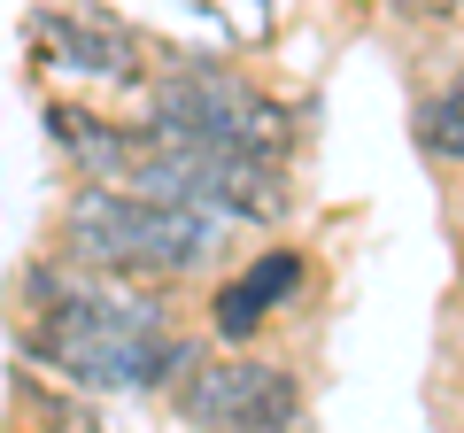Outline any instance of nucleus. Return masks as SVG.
I'll use <instances>...</instances> for the list:
<instances>
[{
    "label": "nucleus",
    "instance_id": "obj_1",
    "mask_svg": "<svg viewBox=\"0 0 464 433\" xmlns=\"http://www.w3.org/2000/svg\"><path fill=\"white\" fill-rule=\"evenodd\" d=\"M232 240H240V225L217 209H163V201H140L132 186H93V178H70L47 216V248L70 255L78 271L170 286V294L209 286L225 271Z\"/></svg>",
    "mask_w": 464,
    "mask_h": 433
},
{
    "label": "nucleus",
    "instance_id": "obj_2",
    "mask_svg": "<svg viewBox=\"0 0 464 433\" xmlns=\"http://www.w3.org/2000/svg\"><path fill=\"white\" fill-rule=\"evenodd\" d=\"M24 54H32L39 93H148L155 85V47L140 24H124L101 0H39L24 16Z\"/></svg>",
    "mask_w": 464,
    "mask_h": 433
},
{
    "label": "nucleus",
    "instance_id": "obj_3",
    "mask_svg": "<svg viewBox=\"0 0 464 433\" xmlns=\"http://www.w3.org/2000/svg\"><path fill=\"white\" fill-rule=\"evenodd\" d=\"M163 410L179 433H317L310 371L279 349H209Z\"/></svg>",
    "mask_w": 464,
    "mask_h": 433
},
{
    "label": "nucleus",
    "instance_id": "obj_4",
    "mask_svg": "<svg viewBox=\"0 0 464 433\" xmlns=\"http://www.w3.org/2000/svg\"><path fill=\"white\" fill-rule=\"evenodd\" d=\"M310 302H317V255L295 233H271L248 264L217 271L201 286V333H209V349H264L279 317L310 310Z\"/></svg>",
    "mask_w": 464,
    "mask_h": 433
},
{
    "label": "nucleus",
    "instance_id": "obj_5",
    "mask_svg": "<svg viewBox=\"0 0 464 433\" xmlns=\"http://www.w3.org/2000/svg\"><path fill=\"white\" fill-rule=\"evenodd\" d=\"M39 132H47L63 178H93V186H124L140 170V155L155 148V132L140 117H116L93 93H39Z\"/></svg>",
    "mask_w": 464,
    "mask_h": 433
},
{
    "label": "nucleus",
    "instance_id": "obj_6",
    "mask_svg": "<svg viewBox=\"0 0 464 433\" xmlns=\"http://www.w3.org/2000/svg\"><path fill=\"white\" fill-rule=\"evenodd\" d=\"M411 148L433 178H464V63H449L411 101Z\"/></svg>",
    "mask_w": 464,
    "mask_h": 433
},
{
    "label": "nucleus",
    "instance_id": "obj_7",
    "mask_svg": "<svg viewBox=\"0 0 464 433\" xmlns=\"http://www.w3.org/2000/svg\"><path fill=\"white\" fill-rule=\"evenodd\" d=\"M8 402H16V418L32 433H109V410H101L93 395H78V387L47 380V371L16 364V356H8Z\"/></svg>",
    "mask_w": 464,
    "mask_h": 433
},
{
    "label": "nucleus",
    "instance_id": "obj_8",
    "mask_svg": "<svg viewBox=\"0 0 464 433\" xmlns=\"http://www.w3.org/2000/svg\"><path fill=\"white\" fill-rule=\"evenodd\" d=\"M402 16H433V24H464V0H402Z\"/></svg>",
    "mask_w": 464,
    "mask_h": 433
},
{
    "label": "nucleus",
    "instance_id": "obj_9",
    "mask_svg": "<svg viewBox=\"0 0 464 433\" xmlns=\"http://www.w3.org/2000/svg\"><path fill=\"white\" fill-rule=\"evenodd\" d=\"M0 433H32V426H24V418H8V426H0Z\"/></svg>",
    "mask_w": 464,
    "mask_h": 433
},
{
    "label": "nucleus",
    "instance_id": "obj_10",
    "mask_svg": "<svg viewBox=\"0 0 464 433\" xmlns=\"http://www.w3.org/2000/svg\"><path fill=\"white\" fill-rule=\"evenodd\" d=\"M457 271H464V248H457Z\"/></svg>",
    "mask_w": 464,
    "mask_h": 433
},
{
    "label": "nucleus",
    "instance_id": "obj_11",
    "mask_svg": "<svg viewBox=\"0 0 464 433\" xmlns=\"http://www.w3.org/2000/svg\"><path fill=\"white\" fill-rule=\"evenodd\" d=\"M457 433H464V426H457Z\"/></svg>",
    "mask_w": 464,
    "mask_h": 433
}]
</instances>
